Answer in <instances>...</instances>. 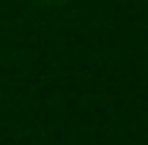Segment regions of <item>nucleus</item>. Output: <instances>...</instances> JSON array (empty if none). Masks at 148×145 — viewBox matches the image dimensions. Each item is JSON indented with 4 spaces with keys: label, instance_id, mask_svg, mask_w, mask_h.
<instances>
[{
    "label": "nucleus",
    "instance_id": "obj_1",
    "mask_svg": "<svg viewBox=\"0 0 148 145\" xmlns=\"http://www.w3.org/2000/svg\"><path fill=\"white\" fill-rule=\"evenodd\" d=\"M38 3H60V0H38Z\"/></svg>",
    "mask_w": 148,
    "mask_h": 145
}]
</instances>
